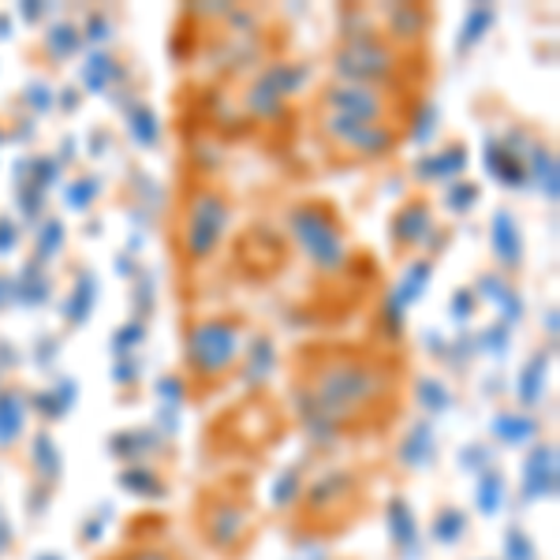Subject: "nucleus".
Instances as JSON below:
<instances>
[{
	"label": "nucleus",
	"instance_id": "nucleus-1",
	"mask_svg": "<svg viewBox=\"0 0 560 560\" xmlns=\"http://www.w3.org/2000/svg\"><path fill=\"white\" fill-rule=\"evenodd\" d=\"M400 366L359 348L311 351L303 363V382L295 385L303 427L314 438H337L377 419L396 396Z\"/></svg>",
	"mask_w": 560,
	"mask_h": 560
},
{
	"label": "nucleus",
	"instance_id": "nucleus-2",
	"mask_svg": "<svg viewBox=\"0 0 560 560\" xmlns=\"http://www.w3.org/2000/svg\"><path fill=\"white\" fill-rule=\"evenodd\" d=\"M232 221V206L229 198L213 187H191L179 213V232H176V250L187 266H202L217 255V247L224 243Z\"/></svg>",
	"mask_w": 560,
	"mask_h": 560
},
{
	"label": "nucleus",
	"instance_id": "nucleus-3",
	"mask_svg": "<svg viewBox=\"0 0 560 560\" xmlns=\"http://www.w3.org/2000/svg\"><path fill=\"white\" fill-rule=\"evenodd\" d=\"M288 232L300 243L318 273H345L348 269V236L340 229L332 206L325 202H300L288 210Z\"/></svg>",
	"mask_w": 560,
	"mask_h": 560
},
{
	"label": "nucleus",
	"instance_id": "nucleus-4",
	"mask_svg": "<svg viewBox=\"0 0 560 560\" xmlns=\"http://www.w3.org/2000/svg\"><path fill=\"white\" fill-rule=\"evenodd\" d=\"M243 325L240 318H202L187 329L184 337V363L187 374L198 385L221 382L240 355V340H243Z\"/></svg>",
	"mask_w": 560,
	"mask_h": 560
},
{
	"label": "nucleus",
	"instance_id": "nucleus-5",
	"mask_svg": "<svg viewBox=\"0 0 560 560\" xmlns=\"http://www.w3.org/2000/svg\"><path fill=\"white\" fill-rule=\"evenodd\" d=\"M400 49L382 34H345L340 49L332 52V75L337 83H363V86H388L400 75Z\"/></svg>",
	"mask_w": 560,
	"mask_h": 560
},
{
	"label": "nucleus",
	"instance_id": "nucleus-6",
	"mask_svg": "<svg viewBox=\"0 0 560 560\" xmlns=\"http://www.w3.org/2000/svg\"><path fill=\"white\" fill-rule=\"evenodd\" d=\"M318 105H322V113H337V116H348V120L400 128V124H396V94L388 86L329 83L322 90Z\"/></svg>",
	"mask_w": 560,
	"mask_h": 560
},
{
	"label": "nucleus",
	"instance_id": "nucleus-7",
	"mask_svg": "<svg viewBox=\"0 0 560 560\" xmlns=\"http://www.w3.org/2000/svg\"><path fill=\"white\" fill-rule=\"evenodd\" d=\"M322 135L332 147L355 153V158H388L400 142V128H388V124H363V120H348L337 113H322Z\"/></svg>",
	"mask_w": 560,
	"mask_h": 560
},
{
	"label": "nucleus",
	"instance_id": "nucleus-8",
	"mask_svg": "<svg viewBox=\"0 0 560 560\" xmlns=\"http://www.w3.org/2000/svg\"><path fill=\"white\" fill-rule=\"evenodd\" d=\"M306 79H311V68L295 65V60H277V65H266L255 75V83L247 86V94H243V105H247L255 116H277L280 105L306 86Z\"/></svg>",
	"mask_w": 560,
	"mask_h": 560
},
{
	"label": "nucleus",
	"instance_id": "nucleus-9",
	"mask_svg": "<svg viewBox=\"0 0 560 560\" xmlns=\"http://www.w3.org/2000/svg\"><path fill=\"white\" fill-rule=\"evenodd\" d=\"M557 448L538 445L535 453L523 459V497L527 501H546L557 493Z\"/></svg>",
	"mask_w": 560,
	"mask_h": 560
},
{
	"label": "nucleus",
	"instance_id": "nucleus-10",
	"mask_svg": "<svg viewBox=\"0 0 560 560\" xmlns=\"http://www.w3.org/2000/svg\"><path fill=\"white\" fill-rule=\"evenodd\" d=\"M243 527H247V512H243L240 504L217 501V504H213V512H206V538H210V546H213V549L240 546Z\"/></svg>",
	"mask_w": 560,
	"mask_h": 560
},
{
	"label": "nucleus",
	"instance_id": "nucleus-11",
	"mask_svg": "<svg viewBox=\"0 0 560 560\" xmlns=\"http://www.w3.org/2000/svg\"><path fill=\"white\" fill-rule=\"evenodd\" d=\"M430 206L422 202V198H415V202L404 206L400 213H396L393 221V247H422L430 236Z\"/></svg>",
	"mask_w": 560,
	"mask_h": 560
},
{
	"label": "nucleus",
	"instance_id": "nucleus-12",
	"mask_svg": "<svg viewBox=\"0 0 560 560\" xmlns=\"http://www.w3.org/2000/svg\"><path fill=\"white\" fill-rule=\"evenodd\" d=\"M490 243H493V255L501 261L504 269H516L523 261V236H520V224L516 217L509 210H497L490 221Z\"/></svg>",
	"mask_w": 560,
	"mask_h": 560
},
{
	"label": "nucleus",
	"instance_id": "nucleus-13",
	"mask_svg": "<svg viewBox=\"0 0 560 560\" xmlns=\"http://www.w3.org/2000/svg\"><path fill=\"white\" fill-rule=\"evenodd\" d=\"M427 288H430V261L422 258V261H415L408 273L400 277V284H396L393 300H388V311L396 314V322H400V314L408 311V306L419 300V295L427 292Z\"/></svg>",
	"mask_w": 560,
	"mask_h": 560
},
{
	"label": "nucleus",
	"instance_id": "nucleus-14",
	"mask_svg": "<svg viewBox=\"0 0 560 560\" xmlns=\"http://www.w3.org/2000/svg\"><path fill=\"white\" fill-rule=\"evenodd\" d=\"M464 165H467L464 142H453V147H445L441 153L422 158L419 165H415V173H419L422 179H453L456 173H464Z\"/></svg>",
	"mask_w": 560,
	"mask_h": 560
},
{
	"label": "nucleus",
	"instance_id": "nucleus-15",
	"mask_svg": "<svg viewBox=\"0 0 560 560\" xmlns=\"http://www.w3.org/2000/svg\"><path fill=\"white\" fill-rule=\"evenodd\" d=\"M388 535H393V546L404 549V553H415V546H419V520L400 497L388 504Z\"/></svg>",
	"mask_w": 560,
	"mask_h": 560
},
{
	"label": "nucleus",
	"instance_id": "nucleus-16",
	"mask_svg": "<svg viewBox=\"0 0 560 560\" xmlns=\"http://www.w3.org/2000/svg\"><path fill=\"white\" fill-rule=\"evenodd\" d=\"M26 422V404L20 388H4L0 393V445H15Z\"/></svg>",
	"mask_w": 560,
	"mask_h": 560
},
{
	"label": "nucleus",
	"instance_id": "nucleus-17",
	"mask_svg": "<svg viewBox=\"0 0 560 560\" xmlns=\"http://www.w3.org/2000/svg\"><path fill=\"white\" fill-rule=\"evenodd\" d=\"M493 438L501 441V445H527L530 438L538 433V422L530 419V415H512V411H501L497 419L490 422Z\"/></svg>",
	"mask_w": 560,
	"mask_h": 560
},
{
	"label": "nucleus",
	"instance_id": "nucleus-18",
	"mask_svg": "<svg viewBox=\"0 0 560 560\" xmlns=\"http://www.w3.org/2000/svg\"><path fill=\"white\" fill-rule=\"evenodd\" d=\"M486 168H490V176L501 179L504 187H523V179H527V173L516 165V153L509 147H501V142H486Z\"/></svg>",
	"mask_w": 560,
	"mask_h": 560
},
{
	"label": "nucleus",
	"instance_id": "nucleus-19",
	"mask_svg": "<svg viewBox=\"0 0 560 560\" xmlns=\"http://www.w3.org/2000/svg\"><path fill=\"white\" fill-rule=\"evenodd\" d=\"M546 374H549V355H546V351H538V355L520 370L516 393H520V400L527 404V408H535V404L541 400V393H546Z\"/></svg>",
	"mask_w": 560,
	"mask_h": 560
},
{
	"label": "nucleus",
	"instance_id": "nucleus-20",
	"mask_svg": "<svg viewBox=\"0 0 560 560\" xmlns=\"http://www.w3.org/2000/svg\"><path fill=\"white\" fill-rule=\"evenodd\" d=\"M94 303H97V280L90 273H79L75 288H71V295H68L65 318L71 325H83L90 318V311H94Z\"/></svg>",
	"mask_w": 560,
	"mask_h": 560
},
{
	"label": "nucleus",
	"instance_id": "nucleus-21",
	"mask_svg": "<svg viewBox=\"0 0 560 560\" xmlns=\"http://www.w3.org/2000/svg\"><path fill=\"white\" fill-rule=\"evenodd\" d=\"M527 165H530V179L541 187V195H546L549 202H557V158H553V150L530 147Z\"/></svg>",
	"mask_w": 560,
	"mask_h": 560
},
{
	"label": "nucleus",
	"instance_id": "nucleus-22",
	"mask_svg": "<svg viewBox=\"0 0 560 560\" xmlns=\"http://www.w3.org/2000/svg\"><path fill=\"white\" fill-rule=\"evenodd\" d=\"M430 453H433V427H430V422H419V427H415L408 438H404L400 464L422 467V464H430Z\"/></svg>",
	"mask_w": 560,
	"mask_h": 560
},
{
	"label": "nucleus",
	"instance_id": "nucleus-23",
	"mask_svg": "<svg viewBox=\"0 0 560 560\" xmlns=\"http://www.w3.org/2000/svg\"><path fill=\"white\" fill-rule=\"evenodd\" d=\"M490 26H493V8L490 4H475L471 12H467V20H464V34H459L456 49L471 52L475 45L486 38V31H490Z\"/></svg>",
	"mask_w": 560,
	"mask_h": 560
},
{
	"label": "nucleus",
	"instance_id": "nucleus-24",
	"mask_svg": "<svg viewBox=\"0 0 560 560\" xmlns=\"http://www.w3.org/2000/svg\"><path fill=\"white\" fill-rule=\"evenodd\" d=\"M120 486L135 497H165V482H161V475H153L150 467H128V471L120 475Z\"/></svg>",
	"mask_w": 560,
	"mask_h": 560
},
{
	"label": "nucleus",
	"instance_id": "nucleus-25",
	"mask_svg": "<svg viewBox=\"0 0 560 560\" xmlns=\"http://www.w3.org/2000/svg\"><path fill=\"white\" fill-rule=\"evenodd\" d=\"M128 131L135 135V142H139V147H153V142H158V135H161L158 113H153L150 105H131L128 108Z\"/></svg>",
	"mask_w": 560,
	"mask_h": 560
},
{
	"label": "nucleus",
	"instance_id": "nucleus-26",
	"mask_svg": "<svg viewBox=\"0 0 560 560\" xmlns=\"http://www.w3.org/2000/svg\"><path fill=\"white\" fill-rule=\"evenodd\" d=\"M475 501H478V512H482V516H497V512H501V501H504L501 475H497V471H482V475H478Z\"/></svg>",
	"mask_w": 560,
	"mask_h": 560
},
{
	"label": "nucleus",
	"instance_id": "nucleus-27",
	"mask_svg": "<svg viewBox=\"0 0 560 560\" xmlns=\"http://www.w3.org/2000/svg\"><path fill=\"white\" fill-rule=\"evenodd\" d=\"M273 363H277V348L269 345L266 337H255L247 345V370H243V374H247L250 382H261V377L273 370Z\"/></svg>",
	"mask_w": 560,
	"mask_h": 560
},
{
	"label": "nucleus",
	"instance_id": "nucleus-28",
	"mask_svg": "<svg viewBox=\"0 0 560 560\" xmlns=\"http://www.w3.org/2000/svg\"><path fill=\"white\" fill-rule=\"evenodd\" d=\"M34 467H38V475L45 482H57L60 478V453H57V441H52L49 433H38V438H34Z\"/></svg>",
	"mask_w": 560,
	"mask_h": 560
},
{
	"label": "nucleus",
	"instance_id": "nucleus-29",
	"mask_svg": "<svg viewBox=\"0 0 560 560\" xmlns=\"http://www.w3.org/2000/svg\"><path fill=\"white\" fill-rule=\"evenodd\" d=\"M388 20H393V38L408 42V38H419L422 34V23H427V15H422V8H411V4H400L396 12H388Z\"/></svg>",
	"mask_w": 560,
	"mask_h": 560
},
{
	"label": "nucleus",
	"instance_id": "nucleus-30",
	"mask_svg": "<svg viewBox=\"0 0 560 560\" xmlns=\"http://www.w3.org/2000/svg\"><path fill=\"white\" fill-rule=\"evenodd\" d=\"M124 71L120 65H116L113 57H105V52H97V57H90V65L83 71V79H86V86L94 90V94H102V90L113 83V79H120Z\"/></svg>",
	"mask_w": 560,
	"mask_h": 560
},
{
	"label": "nucleus",
	"instance_id": "nucleus-31",
	"mask_svg": "<svg viewBox=\"0 0 560 560\" xmlns=\"http://www.w3.org/2000/svg\"><path fill=\"white\" fill-rule=\"evenodd\" d=\"M430 530H433V538H438L441 546H453V541L464 538V530H467V516H464V512H459V509H441Z\"/></svg>",
	"mask_w": 560,
	"mask_h": 560
},
{
	"label": "nucleus",
	"instance_id": "nucleus-32",
	"mask_svg": "<svg viewBox=\"0 0 560 560\" xmlns=\"http://www.w3.org/2000/svg\"><path fill=\"white\" fill-rule=\"evenodd\" d=\"M504 557L509 560H538V549H535V541L523 535V530L512 527L509 535H504Z\"/></svg>",
	"mask_w": 560,
	"mask_h": 560
},
{
	"label": "nucleus",
	"instance_id": "nucleus-33",
	"mask_svg": "<svg viewBox=\"0 0 560 560\" xmlns=\"http://www.w3.org/2000/svg\"><path fill=\"white\" fill-rule=\"evenodd\" d=\"M45 42H49L52 57H71V52L79 49V34L71 31V26H52V31L45 34Z\"/></svg>",
	"mask_w": 560,
	"mask_h": 560
},
{
	"label": "nucleus",
	"instance_id": "nucleus-34",
	"mask_svg": "<svg viewBox=\"0 0 560 560\" xmlns=\"http://www.w3.org/2000/svg\"><path fill=\"white\" fill-rule=\"evenodd\" d=\"M65 243V224L60 221H45L38 232V258H52Z\"/></svg>",
	"mask_w": 560,
	"mask_h": 560
},
{
	"label": "nucleus",
	"instance_id": "nucleus-35",
	"mask_svg": "<svg viewBox=\"0 0 560 560\" xmlns=\"http://www.w3.org/2000/svg\"><path fill=\"white\" fill-rule=\"evenodd\" d=\"M419 388H422L419 400H422V408H427V411H445L448 404H453V396L445 393V385L433 382V377H430V382H422Z\"/></svg>",
	"mask_w": 560,
	"mask_h": 560
},
{
	"label": "nucleus",
	"instance_id": "nucleus-36",
	"mask_svg": "<svg viewBox=\"0 0 560 560\" xmlns=\"http://www.w3.org/2000/svg\"><path fill=\"white\" fill-rule=\"evenodd\" d=\"M94 195H97V179H75V184H68V191H65L71 210H86Z\"/></svg>",
	"mask_w": 560,
	"mask_h": 560
},
{
	"label": "nucleus",
	"instance_id": "nucleus-37",
	"mask_svg": "<svg viewBox=\"0 0 560 560\" xmlns=\"http://www.w3.org/2000/svg\"><path fill=\"white\" fill-rule=\"evenodd\" d=\"M300 493H303L300 475L288 471V475H280V486H273V504H277V509H284V504H292Z\"/></svg>",
	"mask_w": 560,
	"mask_h": 560
},
{
	"label": "nucleus",
	"instance_id": "nucleus-38",
	"mask_svg": "<svg viewBox=\"0 0 560 560\" xmlns=\"http://www.w3.org/2000/svg\"><path fill=\"white\" fill-rule=\"evenodd\" d=\"M478 202V191L467 179H459L456 187H448V210H456V213H467L471 206Z\"/></svg>",
	"mask_w": 560,
	"mask_h": 560
},
{
	"label": "nucleus",
	"instance_id": "nucleus-39",
	"mask_svg": "<svg viewBox=\"0 0 560 560\" xmlns=\"http://www.w3.org/2000/svg\"><path fill=\"white\" fill-rule=\"evenodd\" d=\"M161 400L165 404H173V408H179V404H184V382H179V377H161Z\"/></svg>",
	"mask_w": 560,
	"mask_h": 560
},
{
	"label": "nucleus",
	"instance_id": "nucleus-40",
	"mask_svg": "<svg viewBox=\"0 0 560 560\" xmlns=\"http://www.w3.org/2000/svg\"><path fill=\"white\" fill-rule=\"evenodd\" d=\"M15 240H20V229H15L8 217H0V255H8V250H15Z\"/></svg>",
	"mask_w": 560,
	"mask_h": 560
},
{
	"label": "nucleus",
	"instance_id": "nucleus-41",
	"mask_svg": "<svg viewBox=\"0 0 560 560\" xmlns=\"http://www.w3.org/2000/svg\"><path fill=\"white\" fill-rule=\"evenodd\" d=\"M116 560H176V557L165 553V549H131V553H124Z\"/></svg>",
	"mask_w": 560,
	"mask_h": 560
},
{
	"label": "nucleus",
	"instance_id": "nucleus-42",
	"mask_svg": "<svg viewBox=\"0 0 560 560\" xmlns=\"http://www.w3.org/2000/svg\"><path fill=\"white\" fill-rule=\"evenodd\" d=\"M90 38H94V42H105V38H108V23H105V20H90Z\"/></svg>",
	"mask_w": 560,
	"mask_h": 560
},
{
	"label": "nucleus",
	"instance_id": "nucleus-43",
	"mask_svg": "<svg viewBox=\"0 0 560 560\" xmlns=\"http://www.w3.org/2000/svg\"><path fill=\"white\" fill-rule=\"evenodd\" d=\"M453 314H459V318L471 314V292H459V311H453Z\"/></svg>",
	"mask_w": 560,
	"mask_h": 560
},
{
	"label": "nucleus",
	"instance_id": "nucleus-44",
	"mask_svg": "<svg viewBox=\"0 0 560 560\" xmlns=\"http://www.w3.org/2000/svg\"><path fill=\"white\" fill-rule=\"evenodd\" d=\"M0 303H8V277H0Z\"/></svg>",
	"mask_w": 560,
	"mask_h": 560
},
{
	"label": "nucleus",
	"instance_id": "nucleus-45",
	"mask_svg": "<svg viewBox=\"0 0 560 560\" xmlns=\"http://www.w3.org/2000/svg\"><path fill=\"white\" fill-rule=\"evenodd\" d=\"M38 560H60V557H38Z\"/></svg>",
	"mask_w": 560,
	"mask_h": 560
}]
</instances>
